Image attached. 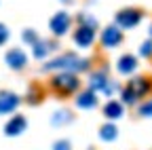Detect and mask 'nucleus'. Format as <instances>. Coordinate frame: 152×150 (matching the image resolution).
Here are the masks:
<instances>
[{"label": "nucleus", "mask_w": 152, "mask_h": 150, "mask_svg": "<svg viewBox=\"0 0 152 150\" xmlns=\"http://www.w3.org/2000/svg\"><path fill=\"white\" fill-rule=\"evenodd\" d=\"M55 150H70V142H66V140L55 142Z\"/></svg>", "instance_id": "obj_21"}, {"label": "nucleus", "mask_w": 152, "mask_h": 150, "mask_svg": "<svg viewBox=\"0 0 152 150\" xmlns=\"http://www.w3.org/2000/svg\"><path fill=\"white\" fill-rule=\"evenodd\" d=\"M7 64H9V68H13V70H21V68L28 64V57H26V53H23L21 49H11V51L7 53Z\"/></svg>", "instance_id": "obj_6"}, {"label": "nucleus", "mask_w": 152, "mask_h": 150, "mask_svg": "<svg viewBox=\"0 0 152 150\" xmlns=\"http://www.w3.org/2000/svg\"><path fill=\"white\" fill-rule=\"evenodd\" d=\"M123 97H125V102H127V104H133V102L137 100V93L133 91V87L129 85V87L125 89V93H123Z\"/></svg>", "instance_id": "obj_17"}, {"label": "nucleus", "mask_w": 152, "mask_h": 150, "mask_svg": "<svg viewBox=\"0 0 152 150\" xmlns=\"http://www.w3.org/2000/svg\"><path fill=\"white\" fill-rule=\"evenodd\" d=\"M121 42H123V32H121L118 28L110 26V28L104 30V34H102V45H104V47L112 49V47H116V45H121Z\"/></svg>", "instance_id": "obj_5"}, {"label": "nucleus", "mask_w": 152, "mask_h": 150, "mask_svg": "<svg viewBox=\"0 0 152 150\" xmlns=\"http://www.w3.org/2000/svg\"><path fill=\"white\" fill-rule=\"evenodd\" d=\"M91 89L93 91H108L110 89V85H108L104 74H95V76L91 78Z\"/></svg>", "instance_id": "obj_14"}, {"label": "nucleus", "mask_w": 152, "mask_h": 150, "mask_svg": "<svg viewBox=\"0 0 152 150\" xmlns=\"http://www.w3.org/2000/svg\"><path fill=\"white\" fill-rule=\"evenodd\" d=\"M99 135H102V140H116V127H114V125H104L102 127V131H99Z\"/></svg>", "instance_id": "obj_15"}, {"label": "nucleus", "mask_w": 152, "mask_h": 150, "mask_svg": "<svg viewBox=\"0 0 152 150\" xmlns=\"http://www.w3.org/2000/svg\"><path fill=\"white\" fill-rule=\"evenodd\" d=\"M150 34H152V26H150Z\"/></svg>", "instance_id": "obj_23"}, {"label": "nucleus", "mask_w": 152, "mask_h": 150, "mask_svg": "<svg viewBox=\"0 0 152 150\" xmlns=\"http://www.w3.org/2000/svg\"><path fill=\"white\" fill-rule=\"evenodd\" d=\"M26 127H28L26 119H23L21 114H15V116L7 123L4 133H7V135H19V133H23V131H26Z\"/></svg>", "instance_id": "obj_7"}, {"label": "nucleus", "mask_w": 152, "mask_h": 150, "mask_svg": "<svg viewBox=\"0 0 152 150\" xmlns=\"http://www.w3.org/2000/svg\"><path fill=\"white\" fill-rule=\"evenodd\" d=\"M142 19V11L140 9H123L116 13V23L121 28H133L137 26Z\"/></svg>", "instance_id": "obj_3"}, {"label": "nucleus", "mask_w": 152, "mask_h": 150, "mask_svg": "<svg viewBox=\"0 0 152 150\" xmlns=\"http://www.w3.org/2000/svg\"><path fill=\"white\" fill-rule=\"evenodd\" d=\"M140 112H142V114H144V116H150V119H152V102H148V104H144Z\"/></svg>", "instance_id": "obj_20"}, {"label": "nucleus", "mask_w": 152, "mask_h": 150, "mask_svg": "<svg viewBox=\"0 0 152 150\" xmlns=\"http://www.w3.org/2000/svg\"><path fill=\"white\" fill-rule=\"evenodd\" d=\"M47 53H49V45H45V42H34V55H36L38 59L45 57Z\"/></svg>", "instance_id": "obj_16"}, {"label": "nucleus", "mask_w": 152, "mask_h": 150, "mask_svg": "<svg viewBox=\"0 0 152 150\" xmlns=\"http://www.w3.org/2000/svg\"><path fill=\"white\" fill-rule=\"evenodd\" d=\"M104 114L108 119H121L123 116V106L118 102H108L106 108H104Z\"/></svg>", "instance_id": "obj_11"}, {"label": "nucleus", "mask_w": 152, "mask_h": 150, "mask_svg": "<svg viewBox=\"0 0 152 150\" xmlns=\"http://www.w3.org/2000/svg\"><path fill=\"white\" fill-rule=\"evenodd\" d=\"M23 40H26V42H30V45L38 42V38H36V34H34L32 30H26V32H23Z\"/></svg>", "instance_id": "obj_18"}, {"label": "nucleus", "mask_w": 152, "mask_h": 150, "mask_svg": "<svg viewBox=\"0 0 152 150\" xmlns=\"http://www.w3.org/2000/svg\"><path fill=\"white\" fill-rule=\"evenodd\" d=\"M131 87H133V91L137 93V97H142V95L148 93L150 83H148V78H135V80H131Z\"/></svg>", "instance_id": "obj_13"}, {"label": "nucleus", "mask_w": 152, "mask_h": 150, "mask_svg": "<svg viewBox=\"0 0 152 150\" xmlns=\"http://www.w3.org/2000/svg\"><path fill=\"white\" fill-rule=\"evenodd\" d=\"M87 61L76 57L74 53H66L61 57L53 59L51 64H47V70H64V72H76V70H85Z\"/></svg>", "instance_id": "obj_1"}, {"label": "nucleus", "mask_w": 152, "mask_h": 150, "mask_svg": "<svg viewBox=\"0 0 152 150\" xmlns=\"http://www.w3.org/2000/svg\"><path fill=\"white\" fill-rule=\"evenodd\" d=\"M78 85H80V80L76 78L72 72H61V74H57V76L53 78V87L59 93H64V95L74 93L76 89H78Z\"/></svg>", "instance_id": "obj_2"}, {"label": "nucleus", "mask_w": 152, "mask_h": 150, "mask_svg": "<svg viewBox=\"0 0 152 150\" xmlns=\"http://www.w3.org/2000/svg\"><path fill=\"white\" fill-rule=\"evenodd\" d=\"M135 66H137V59L133 55H123L118 59V72H123V74H131L135 70Z\"/></svg>", "instance_id": "obj_10"}, {"label": "nucleus", "mask_w": 152, "mask_h": 150, "mask_svg": "<svg viewBox=\"0 0 152 150\" xmlns=\"http://www.w3.org/2000/svg\"><path fill=\"white\" fill-rule=\"evenodd\" d=\"M7 38H9V30H7L4 23H0V45H4Z\"/></svg>", "instance_id": "obj_19"}, {"label": "nucleus", "mask_w": 152, "mask_h": 150, "mask_svg": "<svg viewBox=\"0 0 152 150\" xmlns=\"http://www.w3.org/2000/svg\"><path fill=\"white\" fill-rule=\"evenodd\" d=\"M74 40L78 42L80 47H91V42L95 40V32L91 26H80L74 34Z\"/></svg>", "instance_id": "obj_8"}, {"label": "nucleus", "mask_w": 152, "mask_h": 150, "mask_svg": "<svg viewBox=\"0 0 152 150\" xmlns=\"http://www.w3.org/2000/svg\"><path fill=\"white\" fill-rule=\"evenodd\" d=\"M19 106V97L15 95V93H0V114H7V112H13L15 108Z\"/></svg>", "instance_id": "obj_9"}, {"label": "nucleus", "mask_w": 152, "mask_h": 150, "mask_svg": "<svg viewBox=\"0 0 152 150\" xmlns=\"http://www.w3.org/2000/svg\"><path fill=\"white\" fill-rule=\"evenodd\" d=\"M76 104H78L80 108H93L95 104H97V97H95L93 91H87V93H83V95H78Z\"/></svg>", "instance_id": "obj_12"}, {"label": "nucleus", "mask_w": 152, "mask_h": 150, "mask_svg": "<svg viewBox=\"0 0 152 150\" xmlns=\"http://www.w3.org/2000/svg\"><path fill=\"white\" fill-rule=\"evenodd\" d=\"M142 55H152V42H144L142 45Z\"/></svg>", "instance_id": "obj_22"}, {"label": "nucleus", "mask_w": 152, "mask_h": 150, "mask_svg": "<svg viewBox=\"0 0 152 150\" xmlns=\"http://www.w3.org/2000/svg\"><path fill=\"white\" fill-rule=\"evenodd\" d=\"M51 32L55 34V36H61V34H66L68 32V28H70V15L68 13H55L53 17H51Z\"/></svg>", "instance_id": "obj_4"}]
</instances>
